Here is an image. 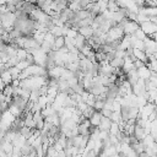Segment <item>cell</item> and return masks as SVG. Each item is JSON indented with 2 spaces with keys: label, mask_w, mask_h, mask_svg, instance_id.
Masks as SVG:
<instances>
[{
  "label": "cell",
  "mask_w": 157,
  "mask_h": 157,
  "mask_svg": "<svg viewBox=\"0 0 157 157\" xmlns=\"http://www.w3.org/2000/svg\"><path fill=\"white\" fill-rule=\"evenodd\" d=\"M112 123H113V121L110 120V118L102 117L101 123H99V125H98L99 131H108V132H109V129H110V126H112Z\"/></svg>",
  "instance_id": "6da1fadb"
},
{
  "label": "cell",
  "mask_w": 157,
  "mask_h": 157,
  "mask_svg": "<svg viewBox=\"0 0 157 157\" xmlns=\"http://www.w3.org/2000/svg\"><path fill=\"white\" fill-rule=\"evenodd\" d=\"M102 114H101V112H94L90 118H88V120H90V124H91V126H96V128H98V125H99V123H101V119H102Z\"/></svg>",
  "instance_id": "7a4b0ae2"
},
{
  "label": "cell",
  "mask_w": 157,
  "mask_h": 157,
  "mask_svg": "<svg viewBox=\"0 0 157 157\" xmlns=\"http://www.w3.org/2000/svg\"><path fill=\"white\" fill-rule=\"evenodd\" d=\"M0 77H1V80H2V82L5 83V86L11 85V82H12V80H13V77H12L11 72L9 71V69L5 70L4 72H1V74H0Z\"/></svg>",
  "instance_id": "3957f363"
},
{
  "label": "cell",
  "mask_w": 157,
  "mask_h": 157,
  "mask_svg": "<svg viewBox=\"0 0 157 157\" xmlns=\"http://www.w3.org/2000/svg\"><path fill=\"white\" fill-rule=\"evenodd\" d=\"M65 47V37H58L54 42V50H59Z\"/></svg>",
  "instance_id": "277c9868"
},
{
  "label": "cell",
  "mask_w": 157,
  "mask_h": 157,
  "mask_svg": "<svg viewBox=\"0 0 157 157\" xmlns=\"http://www.w3.org/2000/svg\"><path fill=\"white\" fill-rule=\"evenodd\" d=\"M112 110L110 109H108V108H103L102 110H101V114L103 115V117H107V118H110V115H112Z\"/></svg>",
  "instance_id": "5b68a950"
},
{
  "label": "cell",
  "mask_w": 157,
  "mask_h": 157,
  "mask_svg": "<svg viewBox=\"0 0 157 157\" xmlns=\"http://www.w3.org/2000/svg\"><path fill=\"white\" fill-rule=\"evenodd\" d=\"M110 157H120V155H119V153H114V155H112Z\"/></svg>",
  "instance_id": "8992f818"
},
{
  "label": "cell",
  "mask_w": 157,
  "mask_h": 157,
  "mask_svg": "<svg viewBox=\"0 0 157 157\" xmlns=\"http://www.w3.org/2000/svg\"><path fill=\"white\" fill-rule=\"evenodd\" d=\"M156 157H157V156H156Z\"/></svg>",
  "instance_id": "52a82bcc"
}]
</instances>
